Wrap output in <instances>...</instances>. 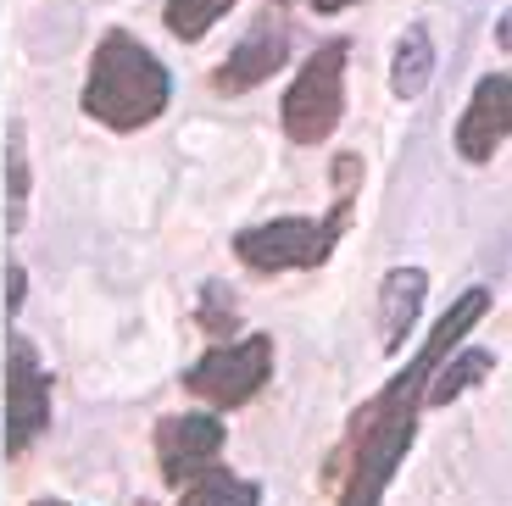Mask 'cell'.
Segmentation results:
<instances>
[{
  "label": "cell",
  "instance_id": "obj_1",
  "mask_svg": "<svg viewBox=\"0 0 512 506\" xmlns=\"http://www.w3.org/2000/svg\"><path fill=\"white\" fill-rule=\"evenodd\" d=\"M490 312V290L474 284V290H462L457 301L446 306L423 351L401 367L396 379L384 384L368 406H362L357 418H351V440H346V495L340 506H379L390 479H396L401 456H407L412 434H418V412H423V390L435 379V367L446 362L451 351L462 345V334L479 329V317Z\"/></svg>",
  "mask_w": 512,
  "mask_h": 506
},
{
  "label": "cell",
  "instance_id": "obj_2",
  "mask_svg": "<svg viewBox=\"0 0 512 506\" xmlns=\"http://www.w3.org/2000/svg\"><path fill=\"white\" fill-rule=\"evenodd\" d=\"M357 184H362V162L357 151L334 156V206L329 217H273V223H256L234 234V256L251 273H301V267H323L340 245L351 223V206H357Z\"/></svg>",
  "mask_w": 512,
  "mask_h": 506
},
{
  "label": "cell",
  "instance_id": "obj_3",
  "mask_svg": "<svg viewBox=\"0 0 512 506\" xmlns=\"http://www.w3.org/2000/svg\"><path fill=\"white\" fill-rule=\"evenodd\" d=\"M167 95H173V78L167 67L145 51L134 34L112 28V34L95 45L90 56V78H84V112L101 128H117V134H134V128L156 123L167 112Z\"/></svg>",
  "mask_w": 512,
  "mask_h": 506
},
{
  "label": "cell",
  "instance_id": "obj_4",
  "mask_svg": "<svg viewBox=\"0 0 512 506\" xmlns=\"http://www.w3.org/2000/svg\"><path fill=\"white\" fill-rule=\"evenodd\" d=\"M346 117V39H329L284 89L279 123L295 145H323Z\"/></svg>",
  "mask_w": 512,
  "mask_h": 506
},
{
  "label": "cell",
  "instance_id": "obj_5",
  "mask_svg": "<svg viewBox=\"0 0 512 506\" xmlns=\"http://www.w3.org/2000/svg\"><path fill=\"white\" fill-rule=\"evenodd\" d=\"M273 373V340L268 334H245V340L212 345L201 362L190 367V395H201L206 406H245Z\"/></svg>",
  "mask_w": 512,
  "mask_h": 506
},
{
  "label": "cell",
  "instance_id": "obj_6",
  "mask_svg": "<svg viewBox=\"0 0 512 506\" xmlns=\"http://www.w3.org/2000/svg\"><path fill=\"white\" fill-rule=\"evenodd\" d=\"M51 423V379L34 362V345L12 340L6 356V456H23Z\"/></svg>",
  "mask_w": 512,
  "mask_h": 506
},
{
  "label": "cell",
  "instance_id": "obj_7",
  "mask_svg": "<svg viewBox=\"0 0 512 506\" xmlns=\"http://www.w3.org/2000/svg\"><path fill=\"white\" fill-rule=\"evenodd\" d=\"M223 451V423L212 412H173V418L156 423V462H162V479L179 490L190 484L201 468H212Z\"/></svg>",
  "mask_w": 512,
  "mask_h": 506
},
{
  "label": "cell",
  "instance_id": "obj_8",
  "mask_svg": "<svg viewBox=\"0 0 512 506\" xmlns=\"http://www.w3.org/2000/svg\"><path fill=\"white\" fill-rule=\"evenodd\" d=\"M512 134V73L479 78V89L468 95V112L457 123V156L462 162H490Z\"/></svg>",
  "mask_w": 512,
  "mask_h": 506
},
{
  "label": "cell",
  "instance_id": "obj_9",
  "mask_svg": "<svg viewBox=\"0 0 512 506\" xmlns=\"http://www.w3.org/2000/svg\"><path fill=\"white\" fill-rule=\"evenodd\" d=\"M284 56H290V28L273 23V17H262V23H256L251 34H245L240 45L218 62L212 89H218V95H245V89L268 84V78L284 67Z\"/></svg>",
  "mask_w": 512,
  "mask_h": 506
},
{
  "label": "cell",
  "instance_id": "obj_10",
  "mask_svg": "<svg viewBox=\"0 0 512 506\" xmlns=\"http://www.w3.org/2000/svg\"><path fill=\"white\" fill-rule=\"evenodd\" d=\"M423 295H429V273H423V267H396V273H384V284H379V340H384L390 356L407 345Z\"/></svg>",
  "mask_w": 512,
  "mask_h": 506
},
{
  "label": "cell",
  "instance_id": "obj_11",
  "mask_svg": "<svg viewBox=\"0 0 512 506\" xmlns=\"http://www.w3.org/2000/svg\"><path fill=\"white\" fill-rule=\"evenodd\" d=\"M490 367H496V351H485V345H457V351L435 367V379H429V390H423V406H451L457 395L474 390Z\"/></svg>",
  "mask_w": 512,
  "mask_h": 506
},
{
  "label": "cell",
  "instance_id": "obj_12",
  "mask_svg": "<svg viewBox=\"0 0 512 506\" xmlns=\"http://www.w3.org/2000/svg\"><path fill=\"white\" fill-rule=\"evenodd\" d=\"M429 78H435V39H429L423 23H412L401 34L396 56H390V89H396L401 101H418L423 89H429Z\"/></svg>",
  "mask_w": 512,
  "mask_h": 506
},
{
  "label": "cell",
  "instance_id": "obj_13",
  "mask_svg": "<svg viewBox=\"0 0 512 506\" xmlns=\"http://www.w3.org/2000/svg\"><path fill=\"white\" fill-rule=\"evenodd\" d=\"M262 490L229 468H201L190 484H179V506H256Z\"/></svg>",
  "mask_w": 512,
  "mask_h": 506
},
{
  "label": "cell",
  "instance_id": "obj_14",
  "mask_svg": "<svg viewBox=\"0 0 512 506\" xmlns=\"http://www.w3.org/2000/svg\"><path fill=\"white\" fill-rule=\"evenodd\" d=\"M229 6H234V0H167V6H162V23H167V34H173V39L195 45V39L218 23Z\"/></svg>",
  "mask_w": 512,
  "mask_h": 506
},
{
  "label": "cell",
  "instance_id": "obj_15",
  "mask_svg": "<svg viewBox=\"0 0 512 506\" xmlns=\"http://www.w3.org/2000/svg\"><path fill=\"white\" fill-rule=\"evenodd\" d=\"M28 217V151H23V128L12 123V151H6V223L23 228Z\"/></svg>",
  "mask_w": 512,
  "mask_h": 506
},
{
  "label": "cell",
  "instance_id": "obj_16",
  "mask_svg": "<svg viewBox=\"0 0 512 506\" xmlns=\"http://www.w3.org/2000/svg\"><path fill=\"white\" fill-rule=\"evenodd\" d=\"M201 329H206V334H229V329H234L229 284H206V290H201Z\"/></svg>",
  "mask_w": 512,
  "mask_h": 506
},
{
  "label": "cell",
  "instance_id": "obj_17",
  "mask_svg": "<svg viewBox=\"0 0 512 506\" xmlns=\"http://www.w3.org/2000/svg\"><path fill=\"white\" fill-rule=\"evenodd\" d=\"M6 284H12V290H6V301H12V312H17V306H23V295H28V273H23V267H12V273H6Z\"/></svg>",
  "mask_w": 512,
  "mask_h": 506
},
{
  "label": "cell",
  "instance_id": "obj_18",
  "mask_svg": "<svg viewBox=\"0 0 512 506\" xmlns=\"http://www.w3.org/2000/svg\"><path fill=\"white\" fill-rule=\"evenodd\" d=\"M273 6H290V0H273ZM301 6H312V12L334 17V12H346V6H357V0H301Z\"/></svg>",
  "mask_w": 512,
  "mask_h": 506
},
{
  "label": "cell",
  "instance_id": "obj_19",
  "mask_svg": "<svg viewBox=\"0 0 512 506\" xmlns=\"http://www.w3.org/2000/svg\"><path fill=\"white\" fill-rule=\"evenodd\" d=\"M34 506H67V501H34Z\"/></svg>",
  "mask_w": 512,
  "mask_h": 506
}]
</instances>
